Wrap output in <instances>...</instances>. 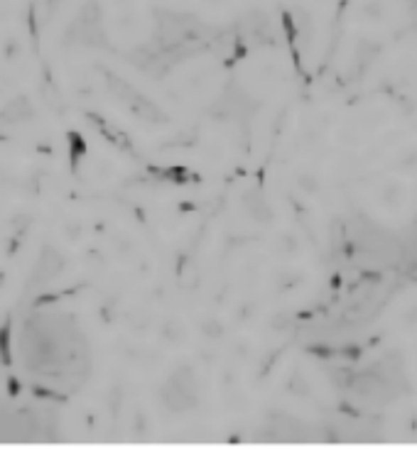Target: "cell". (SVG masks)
I'll list each match as a JSON object with an SVG mask.
<instances>
[{
    "label": "cell",
    "instance_id": "6da1fadb",
    "mask_svg": "<svg viewBox=\"0 0 417 458\" xmlns=\"http://www.w3.org/2000/svg\"><path fill=\"white\" fill-rule=\"evenodd\" d=\"M0 356H3L5 365H10V324L0 329Z\"/></svg>",
    "mask_w": 417,
    "mask_h": 458
}]
</instances>
